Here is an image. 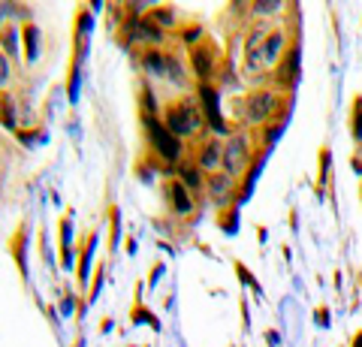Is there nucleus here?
Wrapping results in <instances>:
<instances>
[{
	"label": "nucleus",
	"instance_id": "f257e3e1",
	"mask_svg": "<svg viewBox=\"0 0 362 347\" xmlns=\"http://www.w3.org/2000/svg\"><path fill=\"white\" fill-rule=\"evenodd\" d=\"M163 124L178 139L194 136L202 127V109L190 97H175L173 103H166V109H163Z\"/></svg>",
	"mask_w": 362,
	"mask_h": 347
},
{
	"label": "nucleus",
	"instance_id": "f03ea898",
	"mask_svg": "<svg viewBox=\"0 0 362 347\" xmlns=\"http://www.w3.org/2000/svg\"><path fill=\"white\" fill-rule=\"evenodd\" d=\"M145 136H148L151 151H154L163 163H175V160H178V154H181V139L173 136V133L166 130L163 121H148V124H145Z\"/></svg>",
	"mask_w": 362,
	"mask_h": 347
},
{
	"label": "nucleus",
	"instance_id": "7ed1b4c3",
	"mask_svg": "<svg viewBox=\"0 0 362 347\" xmlns=\"http://www.w3.org/2000/svg\"><path fill=\"white\" fill-rule=\"evenodd\" d=\"M9 254H13V260L18 266V272L25 281H30V266H28V248H30V220L21 218L18 227L13 230V236H9Z\"/></svg>",
	"mask_w": 362,
	"mask_h": 347
},
{
	"label": "nucleus",
	"instance_id": "20e7f679",
	"mask_svg": "<svg viewBox=\"0 0 362 347\" xmlns=\"http://www.w3.org/2000/svg\"><path fill=\"white\" fill-rule=\"evenodd\" d=\"M275 94L266 91V88H259V91H251L245 97V118L251 121V124H263L269 121V115L275 112Z\"/></svg>",
	"mask_w": 362,
	"mask_h": 347
},
{
	"label": "nucleus",
	"instance_id": "39448f33",
	"mask_svg": "<svg viewBox=\"0 0 362 347\" xmlns=\"http://www.w3.org/2000/svg\"><path fill=\"white\" fill-rule=\"evenodd\" d=\"M223 172L230 175V178H235L242 170L251 160H247V139L245 136H230L226 139V145H223Z\"/></svg>",
	"mask_w": 362,
	"mask_h": 347
},
{
	"label": "nucleus",
	"instance_id": "423d86ee",
	"mask_svg": "<svg viewBox=\"0 0 362 347\" xmlns=\"http://www.w3.org/2000/svg\"><path fill=\"white\" fill-rule=\"evenodd\" d=\"M190 66L199 76V82H209L214 76V66H218V52L209 40H199L194 49H190Z\"/></svg>",
	"mask_w": 362,
	"mask_h": 347
},
{
	"label": "nucleus",
	"instance_id": "0eeeda50",
	"mask_svg": "<svg viewBox=\"0 0 362 347\" xmlns=\"http://www.w3.org/2000/svg\"><path fill=\"white\" fill-rule=\"evenodd\" d=\"M199 100H202V112H206L209 124L218 133H226V124L221 118V103H218V88L209 82H199Z\"/></svg>",
	"mask_w": 362,
	"mask_h": 347
},
{
	"label": "nucleus",
	"instance_id": "6e6552de",
	"mask_svg": "<svg viewBox=\"0 0 362 347\" xmlns=\"http://www.w3.org/2000/svg\"><path fill=\"white\" fill-rule=\"evenodd\" d=\"M206 194L218 206H226L233 199V178L226 175V172H209L206 175Z\"/></svg>",
	"mask_w": 362,
	"mask_h": 347
},
{
	"label": "nucleus",
	"instance_id": "1a4fd4ad",
	"mask_svg": "<svg viewBox=\"0 0 362 347\" xmlns=\"http://www.w3.org/2000/svg\"><path fill=\"white\" fill-rule=\"evenodd\" d=\"M163 194L169 199V206H173L175 215H190V208H194V203H190V194L187 187L181 184V178H173V182L163 184Z\"/></svg>",
	"mask_w": 362,
	"mask_h": 347
},
{
	"label": "nucleus",
	"instance_id": "9d476101",
	"mask_svg": "<svg viewBox=\"0 0 362 347\" xmlns=\"http://www.w3.org/2000/svg\"><path fill=\"white\" fill-rule=\"evenodd\" d=\"M275 79L284 85V88H296V82H299V49H290L287 52V58L278 64Z\"/></svg>",
	"mask_w": 362,
	"mask_h": 347
},
{
	"label": "nucleus",
	"instance_id": "9b49d317",
	"mask_svg": "<svg viewBox=\"0 0 362 347\" xmlns=\"http://www.w3.org/2000/svg\"><path fill=\"white\" fill-rule=\"evenodd\" d=\"M221 160H223V145H221V139H209L206 145H202L197 166H199V170H206V172H211Z\"/></svg>",
	"mask_w": 362,
	"mask_h": 347
},
{
	"label": "nucleus",
	"instance_id": "f8f14e48",
	"mask_svg": "<svg viewBox=\"0 0 362 347\" xmlns=\"http://www.w3.org/2000/svg\"><path fill=\"white\" fill-rule=\"evenodd\" d=\"M21 40H25V64H37V58H40V28L33 25V21H25Z\"/></svg>",
	"mask_w": 362,
	"mask_h": 347
},
{
	"label": "nucleus",
	"instance_id": "ddd939ff",
	"mask_svg": "<svg viewBox=\"0 0 362 347\" xmlns=\"http://www.w3.org/2000/svg\"><path fill=\"white\" fill-rule=\"evenodd\" d=\"M0 124L6 130L18 127V115H16V97L13 91H0Z\"/></svg>",
	"mask_w": 362,
	"mask_h": 347
},
{
	"label": "nucleus",
	"instance_id": "4468645a",
	"mask_svg": "<svg viewBox=\"0 0 362 347\" xmlns=\"http://www.w3.org/2000/svg\"><path fill=\"white\" fill-rule=\"evenodd\" d=\"M18 40H21V33L16 30L13 21H6V25L0 28V49H4L9 61H16V54H18Z\"/></svg>",
	"mask_w": 362,
	"mask_h": 347
},
{
	"label": "nucleus",
	"instance_id": "2eb2a0df",
	"mask_svg": "<svg viewBox=\"0 0 362 347\" xmlns=\"http://www.w3.org/2000/svg\"><path fill=\"white\" fill-rule=\"evenodd\" d=\"M58 242H61V254H64V266H73V220H70V215L66 218H61V223H58Z\"/></svg>",
	"mask_w": 362,
	"mask_h": 347
},
{
	"label": "nucleus",
	"instance_id": "dca6fc26",
	"mask_svg": "<svg viewBox=\"0 0 362 347\" xmlns=\"http://www.w3.org/2000/svg\"><path fill=\"white\" fill-rule=\"evenodd\" d=\"M139 61H142V66H145V73H148V76H166V54L163 52L145 49Z\"/></svg>",
	"mask_w": 362,
	"mask_h": 347
},
{
	"label": "nucleus",
	"instance_id": "f3484780",
	"mask_svg": "<svg viewBox=\"0 0 362 347\" xmlns=\"http://www.w3.org/2000/svg\"><path fill=\"white\" fill-rule=\"evenodd\" d=\"M139 115H142V124L148 121H157V103H154V94L151 88L142 82V91H139Z\"/></svg>",
	"mask_w": 362,
	"mask_h": 347
},
{
	"label": "nucleus",
	"instance_id": "a211bd4d",
	"mask_svg": "<svg viewBox=\"0 0 362 347\" xmlns=\"http://www.w3.org/2000/svg\"><path fill=\"white\" fill-rule=\"evenodd\" d=\"M97 248V233H90L88 236V245L82 248V263H78V287H88V269H90V254Z\"/></svg>",
	"mask_w": 362,
	"mask_h": 347
},
{
	"label": "nucleus",
	"instance_id": "6ab92c4d",
	"mask_svg": "<svg viewBox=\"0 0 362 347\" xmlns=\"http://www.w3.org/2000/svg\"><path fill=\"white\" fill-rule=\"evenodd\" d=\"M281 49H284V33H281V30H272L269 37H266V42H263V58H266V64H275V58L281 54Z\"/></svg>",
	"mask_w": 362,
	"mask_h": 347
},
{
	"label": "nucleus",
	"instance_id": "aec40b11",
	"mask_svg": "<svg viewBox=\"0 0 362 347\" xmlns=\"http://www.w3.org/2000/svg\"><path fill=\"white\" fill-rule=\"evenodd\" d=\"M145 18H151L157 28H173L175 25V13H173V6H151V13L145 16Z\"/></svg>",
	"mask_w": 362,
	"mask_h": 347
},
{
	"label": "nucleus",
	"instance_id": "412c9836",
	"mask_svg": "<svg viewBox=\"0 0 362 347\" xmlns=\"http://www.w3.org/2000/svg\"><path fill=\"white\" fill-rule=\"evenodd\" d=\"M166 76L173 79V85H185L187 82V76H185V66H181V61L175 58V54H166Z\"/></svg>",
	"mask_w": 362,
	"mask_h": 347
},
{
	"label": "nucleus",
	"instance_id": "4be33fe9",
	"mask_svg": "<svg viewBox=\"0 0 362 347\" xmlns=\"http://www.w3.org/2000/svg\"><path fill=\"white\" fill-rule=\"evenodd\" d=\"M178 178H181V184H185L187 190H197V187H202V178H199V172H197V170H190V166H185V163H181V170H178Z\"/></svg>",
	"mask_w": 362,
	"mask_h": 347
},
{
	"label": "nucleus",
	"instance_id": "5701e85b",
	"mask_svg": "<svg viewBox=\"0 0 362 347\" xmlns=\"http://www.w3.org/2000/svg\"><path fill=\"white\" fill-rule=\"evenodd\" d=\"M130 317H133V323H142V320H148V323H151V327H154V329H157V327H160V323H157V317H151V314H148V311H145V308L139 305V302H136V314H130Z\"/></svg>",
	"mask_w": 362,
	"mask_h": 347
},
{
	"label": "nucleus",
	"instance_id": "b1692460",
	"mask_svg": "<svg viewBox=\"0 0 362 347\" xmlns=\"http://www.w3.org/2000/svg\"><path fill=\"white\" fill-rule=\"evenodd\" d=\"M9 64H13V61H9L6 54L0 52V91H4V85L9 82V70H13V66H9Z\"/></svg>",
	"mask_w": 362,
	"mask_h": 347
},
{
	"label": "nucleus",
	"instance_id": "393cba45",
	"mask_svg": "<svg viewBox=\"0 0 362 347\" xmlns=\"http://www.w3.org/2000/svg\"><path fill=\"white\" fill-rule=\"evenodd\" d=\"M103 269L106 266H97V275H94V287H90V293H88V299L94 302L97 296H100V287H103Z\"/></svg>",
	"mask_w": 362,
	"mask_h": 347
},
{
	"label": "nucleus",
	"instance_id": "a878e982",
	"mask_svg": "<svg viewBox=\"0 0 362 347\" xmlns=\"http://www.w3.org/2000/svg\"><path fill=\"white\" fill-rule=\"evenodd\" d=\"M109 218H112V248H115V242H118V227H121V220H118V208H115V206L109 208Z\"/></svg>",
	"mask_w": 362,
	"mask_h": 347
},
{
	"label": "nucleus",
	"instance_id": "bb28decb",
	"mask_svg": "<svg viewBox=\"0 0 362 347\" xmlns=\"http://www.w3.org/2000/svg\"><path fill=\"white\" fill-rule=\"evenodd\" d=\"M281 4H254V13L257 16H272V13H278Z\"/></svg>",
	"mask_w": 362,
	"mask_h": 347
},
{
	"label": "nucleus",
	"instance_id": "cd10ccee",
	"mask_svg": "<svg viewBox=\"0 0 362 347\" xmlns=\"http://www.w3.org/2000/svg\"><path fill=\"white\" fill-rule=\"evenodd\" d=\"M354 136L362 139V103H356V127H354Z\"/></svg>",
	"mask_w": 362,
	"mask_h": 347
},
{
	"label": "nucleus",
	"instance_id": "c85d7f7f",
	"mask_svg": "<svg viewBox=\"0 0 362 347\" xmlns=\"http://www.w3.org/2000/svg\"><path fill=\"white\" fill-rule=\"evenodd\" d=\"M76 347H85V344H82V341H78V344H76Z\"/></svg>",
	"mask_w": 362,
	"mask_h": 347
}]
</instances>
